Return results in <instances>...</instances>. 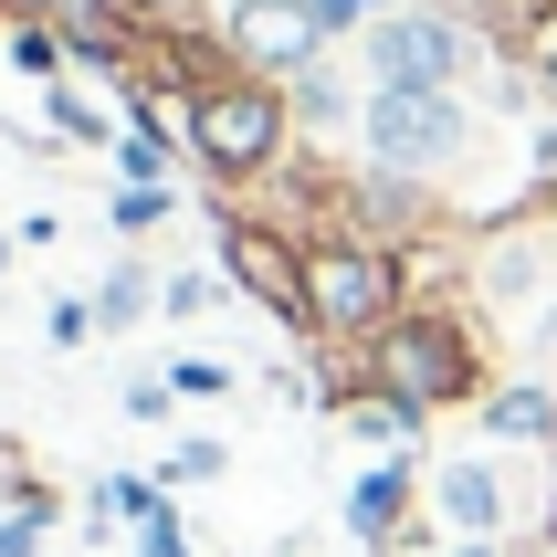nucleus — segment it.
Instances as JSON below:
<instances>
[{
	"label": "nucleus",
	"mask_w": 557,
	"mask_h": 557,
	"mask_svg": "<svg viewBox=\"0 0 557 557\" xmlns=\"http://www.w3.org/2000/svg\"><path fill=\"white\" fill-rule=\"evenodd\" d=\"M473 63H484V32L442 0H400L358 32V85H379V95H463Z\"/></svg>",
	"instance_id": "4"
},
{
	"label": "nucleus",
	"mask_w": 557,
	"mask_h": 557,
	"mask_svg": "<svg viewBox=\"0 0 557 557\" xmlns=\"http://www.w3.org/2000/svg\"><path fill=\"white\" fill-rule=\"evenodd\" d=\"M337 421H347V442H369V453H421V432H432V410L400 400V389H379V379L337 410Z\"/></svg>",
	"instance_id": "12"
},
{
	"label": "nucleus",
	"mask_w": 557,
	"mask_h": 557,
	"mask_svg": "<svg viewBox=\"0 0 557 557\" xmlns=\"http://www.w3.org/2000/svg\"><path fill=\"white\" fill-rule=\"evenodd\" d=\"M0 495H11V516H32V527H53V516H63V495L42 484V473H32V453H22V442H0Z\"/></svg>",
	"instance_id": "19"
},
{
	"label": "nucleus",
	"mask_w": 557,
	"mask_h": 557,
	"mask_svg": "<svg viewBox=\"0 0 557 557\" xmlns=\"http://www.w3.org/2000/svg\"><path fill=\"white\" fill-rule=\"evenodd\" d=\"M158 505H169V484H158V473H106V484L85 495V527L116 536V527H148Z\"/></svg>",
	"instance_id": "14"
},
{
	"label": "nucleus",
	"mask_w": 557,
	"mask_h": 557,
	"mask_svg": "<svg viewBox=\"0 0 557 557\" xmlns=\"http://www.w3.org/2000/svg\"><path fill=\"white\" fill-rule=\"evenodd\" d=\"M106 221H116V243L137 252V243L158 232V221H180V189H169V180H116V200H106Z\"/></svg>",
	"instance_id": "17"
},
{
	"label": "nucleus",
	"mask_w": 557,
	"mask_h": 557,
	"mask_svg": "<svg viewBox=\"0 0 557 557\" xmlns=\"http://www.w3.org/2000/svg\"><path fill=\"white\" fill-rule=\"evenodd\" d=\"M0 557H42V527H32V516H11V505H0Z\"/></svg>",
	"instance_id": "30"
},
{
	"label": "nucleus",
	"mask_w": 557,
	"mask_h": 557,
	"mask_svg": "<svg viewBox=\"0 0 557 557\" xmlns=\"http://www.w3.org/2000/svg\"><path fill=\"white\" fill-rule=\"evenodd\" d=\"M306 295H315V347H369L410 306V252L369 232H306Z\"/></svg>",
	"instance_id": "3"
},
{
	"label": "nucleus",
	"mask_w": 557,
	"mask_h": 557,
	"mask_svg": "<svg viewBox=\"0 0 557 557\" xmlns=\"http://www.w3.org/2000/svg\"><path fill=\"white\" fill-rule=\"evenodd\" d=\"M137 557H189V527H180V505H158L148 527H137Z\"/></svg>",
	"instance_id": "26"
},
{
	"label": "nucleus",
	"mask_w": 557,
	"mask_h": 557,
	"mask_svg": "<svg viewBox=\"0 0 557 557\" xmlns=\"http://www.w3.org/2000/svg\"><path fill=\"white\" fill-rule=\"evenodd\" d=\"M473 148H484V116H473L463 95H379L358 106V158L369 169H400V180H453V169H473Z\"/></svg>",
	"instance_id": "5"
},
{
	"label": "nucleus",
	"mask_w": 557,
	"mask_h": 557,
	"mask_svg": "<svg viewBox=\"0 0 557 557\" xmlns=\"http://www.w3.org/2000/svg\"><path fill=\"white\" fill-rule=\"evenodd\" d=\"M442 11H463L484 32V53H505V63H536L557 42V0H442Z\"/></svg>",
	"instance_id": "11"
},
{
	"label": "nucleus",
	"mask_w": 557,
	"mask_h": 557,
	"mask_svg": "<svg viewBox=\"0 0 557 557\" xmlns=\"http://www.w3.org/2000/svg\"><path fill=\"white\" fill-rule=\"evenodd\" d=\"M421 505H432L442 536H505V473L484 453H442L421 463Z\"/></svg>",
	"instance_id": "9"
},
{
	"label": "nucleus",
	"mask_w": 557,
	"mask_h": 557,
	"mask_svg": "<svg viewBox=\"0 0 557 557\" xmlns=\"http://www.w3.org/2000/svg\"><path fill=\"white\" fill-rule=\"evenodd\" d=\"M0 53L22 63L32 85H63V74H74V42H63V22H0Z\"/></svg>",
	"instance_id": "16"
},
{
	"label": "nucleus",
	"mask_w": 557,
	"mask_h": 557,
	"mask_svg": "<svg viewBox=\"0 0 557 557\" xmlns=\"http://www.w3.org/2000/svg\"><path fill=\"white\" fill-rule=\"evenodd\" d=\"M42 337H53V347H85V337H95V295H53Z\"/></svg>",
	"instance_id": "25"
},
{
	"label": "nucleus",
	"mask_w": 557,
	"mask_h": 557,
	"mask_svg": "<svg viewBox=\"0 0 557 557\" xmlns=\"http://www.w3.org/2000/svg\"><path fill=\"white\" fill-rule=\"evenodd\" d=\"M169 389H180V400H232V369L189 347V358H169Z\"/></svg>",
	"instance_id": "23"
},
{
	"label": "nucleus",
	"mask_w": 557,
	"mask_h": 557,
	"mask_svg": "<svg viewBox=\"0 0 557 557\" xmlns=\"http://www.w3.org/2000/svg\"><path fill=\"white\" fill-rule=\"evenodd\" d=\"M11 243H22V252H53L63 221H53V211H22V221H11Z\"/></svg>",
	"instance_id": "29"
},
{
	"label": "nucleus",
	"mask_w": 557,
	"mask_h": 557,
	"mask_svg": "<svg viewBox=\"0 0 557 557\" xmlns=\"http://www.w3.org/2000/svg\"><path fill=\"white\" fill-rule=\"evenodd\" d=\"M211 263L232 295L274 315L295 347H315V295H306V232H284L274 211H211Z\"/></svg>",
	"instance_id": "6"
},
{
	"label": "nucleus",
	"mask_w": 557,
	"mask_h": 557,
	"mask_svg": "<svg viewBox=\"0 0 557 557\" xmlns=\"http://www.w3.org/2000/svg\"><path fill=\"white\" fill-rule=\"evenodd\" d=\"M180 148H189V169H200L211 189H263V180H284L295 106H284L274 74H232V85H211L200 106H189Z\"/></svg>",
	"instance_id": "2"
},
{
	"label": "nucleus",
	"mask_w": 557,
	"mask_h": 557,
	"mask_svg": "<svg viewBox=\"0 0 557 557\" xmlns=\"http://www.w3.org/2000/svg\"><path fill=\"white\" fill-rule=\"evenodd\" d=\"M169 410H180L169 379H137V389H126V421H169Z\"/></svg>",
	"instance_id": "28"
},
{
	"label": "nucleus",
	"mask_w": 557,
	"mask_h": 557,
	"mask_svg": "<svg viewBox=\"0 0 557 557\" xmlns=\"http://www.w3.org/2000/svg\"><path fill=\"white\" fill-rule=\"evenodd\" d=\"M527 169H536V180H547V189H557V106H547V116H536V126H527Z\"/></svg>",
	"instance_id": "27"
},
{
	"label": "nucleus",
	"mask_w": 557,
	"mask_h": 557,
	"mask_svg": "<svg viewBox=\"0 0 557 557\" xmlns=\"http://www.w3.org/2000/svg\"><path fill=\"white\" fill-rule=\"evenodd\" d=\"M516 557H557V527H536V547H516Z\"/></svg>",
	"instance_id": "33"
},
{
	"label": "nucleus",
	"mask_w": 557,
	"mask_h": 557,
	"mask_svg": "<svg viewBox=\"0 0 557 557\" xmlns=\"http://www.w3.org/2000/svg\"><path fill=\"white\" fill-rule=\"evenodd\" d=\"M11 252H22V243H11V232H0V274H11Z\"/></svg>",
	"instance_id": "34"
},
{
	"label": "nucleus",
	"mask_w": 557,
	"mask_h": 557,
	"mask_svg": "<svg viewBox=\"0 0 557 557\" xmlns=\"http://www.w3.org/2000/svg\"><path fill=\"white\" fill-rule=\"evenodd\" d=\"M232 53H243V74H274V85H295L306 63H326L337 42L315 32V11L306 0H232Z\"/></svg>",
	"instance_id": "8"
},
{
	"label": "nucleus",
	"mask_w": 557,
	"mask_h": 557,
	"mask_svg": "<svg viewBox=\"0 0 557 557\" xmlns=\"http://www.w3.org/2000/svg\"><path fill=\"white\" fill-rule=\"evenodd\" d=\"M315 11V32H326V42H358V32L379 22V11H400V0H306Z\"/></svg>",
	"instance_id": "22"
},
{
	"label": "nucleus",
	"mask_w": 557,
	"mask_h": 557,
	"mask_svg": "<svg viewBox=\"0 0 557 557\" xmlns=\"http://www.w3.org/2000/svg\"><path fill=\"white\" fill-rule=\"evenodd\" d=\"M74 0H0V22H63Z\"/></svg>",
	"instance_id": "31"
},
{
	"label": "nucleus",
	"mask_w": 557,
	"mask_h": 557,
	"mask_svg": "<svg viewBox=\"0 0 557 557\" xmlns=\"http://www.w3.org/2000/svg\"><path fill=\"white\" fill-rule=\"evenodd\" d=\"M42 126H53L63 148H116V126L85 106V85H74V74H63V85H42Z\"/></svg>",
	"instance_id": "18"
},
{
	"label": "nucleus",
	"mask_w": 557,
	"mask_h": 557,
	"mask_svg": "<svg viewBox=\"0 0 557 557\" xmlns=\"http://www.w3.org/2000/svg\"><path fill=\"white\" fill-rule=\"evenodd\" d=\"M221 295H232V284H221V263H200V274H169V284H158V315H180V326H189V315H211Z\"/></svg>",
	"instance_id": "21"
},
{
	"label": "nucleus",
	"mask_w": 557,
	"mask_h": 557,
	"mask_svg": "<svg viewBox=\"0 0 557 557\" xmlns=\"http://www.w3.org/2000/svg\"><path fill=\"white\" fill-rule=\"evenodd\" d=\"M137 315H158V274H148V263H137V252H126L116 274L95 284V337H126Z\"/></svg>",
	"instance_id": "15"
},
{
	"label": "nucleus",
	"mask_w": 557,
	"mask_h": 557,
	"mask_svg": "<svg viewBox=\"0 0 557 557\" xmlns=\"http://www.w3.org/2000/svg\"><path fill=\"white\" fill-rule=\"evenodd\" d=\"M442 557H516V547H505V536H453Z\"/></svg>",
	"instance_id": "32"
},
{
	"label": "nucleus",
	"mask_w": 557,
	"mask_h": 557,
	"mask_svg": "<svg viewBox=\"0 0 557 557\" xmlns=\"http://www.w3.org/2000/svg\"><path fill=\"white\" fill-rule=\"evenodd\" d=\"M473 432L505 442V453H557V379H495Z\"/></svg>",
	"instance_id": "10"
},
{
	"label": "nucleus",
	"mask_w": 557,
	"mask_h": 557,
	"mask_svg": "<svg viewBox=\"0 0 557 557\" xmlns=\"http://www.w3.org/2000/svg\"><path fill=\"white\" fill-rule=\"evenodd\" d=\"M421 463H432V453H379L369 473H358V484H347V536H358V547H379V557H400V547H421V536H432V505H421Z\"/></svg>",
	"instance_id": "7"
},
{
	"label": "nucleus",
	"mask_w": 557,
	"mask_h": 557,
	"mask_svg": "<svg viewBox=\"0 0 557 557\" xmlns=\"http://www.w3.org/2000/svg\"><path fill=\"white\" fill-rule=\"evenodd\" d=\"M369 369H379V389H400V400H421L442 421V410H484V389H495V347H484V326H473L463 306L410 295V306L369 337Z\"/></svg>",
	"instance_id": "1"
},
{
	"label": "nucleus",
	"mask_w": 557,
	"mask_h": 557,
	"mask_svg": "<svg viewBox=\"0 0 557 557\" xmlns=\"http://www.w3.org/2000/svg\"><path fill=\"white\" fill-rule=\"evenodd\" d=\"M284 106H295V126H315V137H326V126H358L369 85H347V74H337V53H326V63H306V74L284 85Z\"/></svg>",
	"instance_id": "13"
},
{
	"label": "nucleus",
	"mask_w": 557,
	"mask_h": 557,
	"mask_svg": "<svg viewBox=\"0 0 557 557\" xmlns=\"http://www.w3.org/2000/svg\"><path fill=\"white\" fill-rule=\"evenodd\" d=\"M180 137H158V126H126L116 137V180H169V169H180Z\"/></svg>",
	"instance_id": "20"
},
{
	"label": "nucleus",
	"mask_w": 557,
	"mask_h": 557,
	"mask_svg": "<svg viewBox=\"0 0 557 557\" xmlns=\"http://www.w3.org/2000/svg\"><path fill=\"white\" fill-rule=\"evenodd\" d=\"M221 463H232V453H221V442H211V432H189V442H180V453H169V463H158V484H211V473H221Z\"/></svg>",
	"instance_id": "24"
}]
</instances>
